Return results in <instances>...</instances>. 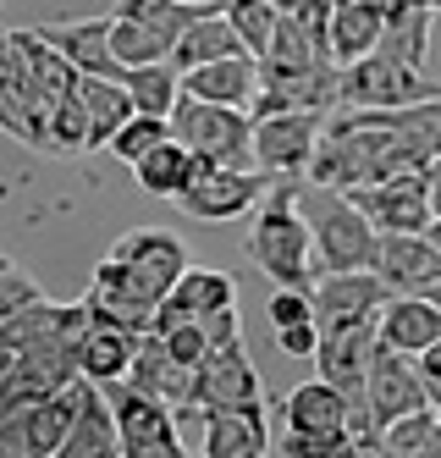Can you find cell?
Instances as JSON below:
<instances>
[{"label": "cell", "mask_w": 441, "mask_h": 458, "mask_svg": "<svg viewBox=\"0 0 441 458\" xmlns=\"http://www.w3.org/2000/svg\"><path fill=\"white\" fill-rule=\"evenodd\" d=\"M243 254L276 282V287H310L326 276L320 266V249L310 233V216L298 210V177H276L265 193V205L254 210V226L243 238Z\"/></svg>", "instance_id": "1"}, {"label": "cell", "mask_w": 441, "mask_h": 458, "mask_svg": "<svg viewBox=\"0 0 441 458\" xmlns=\"http://www.w3.org/2000/svg\"><path fill=\"white\" fill-rule=\"evenodd\" d=\"M298 210L310 216V233H315L326 271H376L381 226L353 205L348 188L320 182V177H298Z\"/></svg>", "instance_id": "2"}, {"label": "cell", "mask_w": 441, "mask_h": 458, "mask_svg": "<svg viewBox=\"0 0 441 458\" xmlns=\"http://www.w3.org/2000/svg\"><path fill=\"white\" fill-rule=\"evenodd\" d=\"M172 133L193 155H210L216 166H259L254 160V111H243V106H216V100H199V94H182L172 111Z\"/></svg>", "instance_id": "3"}, {"label": "cell", "mask_w": 441, "mask_h": 458, "mask_svg": "<svg viewBox=\"0 0 441 458\" xmlns=\"http://www.w3.org/2000/svg\"><path fill=\"white\" fill-rule=\"evenodd\" d=\"M420 100H441V83H430L414 61H403L392 50H369L353 67H343V106L359 111H403Z\"/></svg>", "instance_id": "4"}, {"label": "cell", "mask_w": 441, "mask_h": 458, "mask_svg": "<svg viewBox=\"0 0 441 458\" xmlns=\"http://www.w3.org/2000/svg\"><path fill=\"white\" fill-rule=\"evenodd\" d=\"M111 403H116V425H122V458H177L182 447V420L172 414V403L160 392L139 386V381H106Z\"/></svg>", "instance_id": "5"}, {"label": "cell", "mask_w": 441, "mask_h": 458, "mask_svg": "<svg viewBox=\"0 0 441 458\" xmlns=\"http://www.w3.org/2000/svg\"><path fill=\"white\" fill-rule=\"evenodd\" d=\"M78 370V348H55V343H33V348H0V409H22L66 392Z\"/></svg>", "instance_id": "6"}, {"label": "cell", "mask_w": 441, "mask_h": 458, "mask_svg": "<svg viewBox=\"0 0 441 458\" xmlns=\"http://www.w3.org/2000/svg\"><path fill=\"white\" fill-rule=\"evenodd\" d=\"M326 111H276L254 116V160L270 177H310L315 155L326 144Z\"/></svg>", "instance_id": "7"}, {"label": "cell", "mask_w": 441, "mask_h": 458, "mask_svg": "<svg viewBox=\"0 0 441 458\" xmlns=\"http://www.w3.org/2000/svg\"><path fill=\"white\" fill-rule=\"evenodd\" d=\"M78 381L66 392H55V398L22 403V409H0V453L6 458H61L66 431H72V414H78Z\"/></svg>", "instance_id": "8"}, {"label": "cell", "mask_w": 441, "mask_h": 458, "mask_svg": "<svg viewBox=\"0 0 441 458\" xmlns=\"http://www.w3.org/2000/svg\"><path fill=\"white\" fill-rule=\"evenodd\" d=\"M353 205L381 226V233H425L436 221V205H430V177L425 166H403L381 182H359L348 188Z\"/></svg>", "instance_id": "9"}, {"label": "cell", "mask_w": 441, "mask_h": 458, "mask_svg": "<svg viewBox=\"0 0 441 458\" xmlns=\"http://www.w3.org/2000/svg\"><path fill=\"white\" fill-rule=\"evenodd\" d=\"M270 172L259 166H210L205 177H193L188 193H177V210L193 221H237V216H254L270 193Z\"/></svg>", "instance_id": "10"}, {"label": "cell", "mask_w": 441, "mask_h": 458, "mask_svg": "<svg viewBox=\"0 0 441 458\" xmlns=\"http://www.w3.org/2000/svg\"><path fill=\"white\" fill-rule=\"evenodd\" d=\"M386 299H392V287L381 271H326L315 282V320H320V332L364 326V320H381Z\"/></svg>", "instance_id": "11"}, {"label": "cell", "mask_w": 441, "mask_h": 458, "mask_svg": "<svg viewBox=\"0 0 441 458\" xmlns=\"http://www.w3.org/2000/svg\"><path fill=\"white\" fill-rule=\"evenodd\" d=\"M265 398V381L254 370V359L243 348V337L216 343L210 359L199 365V392H193V409H182L177 420H199L205 409H226V403H254Z\"/></svg>", "instance_id": "12"}, {"label": "cell", "mask_w": 441, "mask_h": 458, "mask_svg": "<svg viewBox=\"0 0 441 458\" xmlns=\"http://www.w3.org/2000/svg\"><path fill=\"white\" fill-rule=\"evenodd\" d=\"M414 409H430V386H425V370L414 353H397V348H376V365H369V420L386 425L414 414Z\"/></svg>", "instance_id": "13"}, {"label": "cell", "mask_w": 441, "mask_h": 458, "mask_svg": "<svg viewBox=\"0 0 441 458\" xmlns=\"http://www.w3.org/2000/svg\"><path fill=\"white\" fill-rule=\"evenodd\" d=\"M199 425H205L199 453H210V458H265L270 447H276V437H270V425H265V398L205 409Z\"/></svg>", "instance_id": "14"}, {"label": "cell", "mask_w": 441, "mask_h": 458, "mask_svg": "<svg viewBox=\"0 0 441 458\" xmlns=\"http://www.w3.org/2000/svg\"><path fill=\"white\" fill-rule=\"evenodd\" d=\"M376 271L392 293H430L441 282V249L430 233H381Z\"/></svg>", "instance_id": "15"}, {"label": "cell", "mask_w": 441, "mask_h": 458, "mask_svg": "<svg viewBox=\"0 0 441 458\" xmlns=\"http://www.w3.org/2000/svg\"><path fill=\"white\" fill-rule=\"evenodd\" d=\"M122 453V425H116V403L99 381H78V414H72V431H66L61 458H111Z\"/></svg>", "instance_id": "16"}, {"label": "cell", "mask_w": 441, "mask_h": 458, "mask_svg": "<svg viewBox=\"0 0 441 458\" xmlns=\"http://www.w3.org/2000/svg\"><path fill=\"white\" fill-rule=\"evenodd\" d=\"M221 304H237L232 276H226V271H210V266H188V271L177 276V287L160 299L149 332H172V326L199 320V315H210V310H221Z\"/></svg>", "instance_id": "17"}, {"label": "cell", "mask_w": 441, "mask_h": 458, "mask_svg": "<svg viewBox=\"0 0 441 458\" xmlns=\"http://www.w3.org/2000/svg\"><path fill=\"white\" fill-rule=\"evenodd\" d=\"M111 28H116V12H111V17H72V22H45L39 34H45L50 45H61V50L72 55L83 72H99V78H127V67L116 61V45H111Z\"/></svg>", "instance_id": "18"}, {"label": "cell", "mask_w": 441, "mask_h": 458, "mask_svg": "<svg viewBox=\"0 0 441 458\" xmlns=\"http://www.w3.org/2000/svg\"><path fill=\"white\" fill-rule=\"evenodd\" d=\"M139 337L144 332H132V326H122V320H89V332L78 337V370L89 376V381H122V376H132V359H139Z\"/></svg>", "instance_id": "19"}, {"label": "cell", "mask_w": 441, "mask_h": 458, "mask_svg": "<svg viewBox=\"0 0 441 458\" xmlns=\"http://www.w3.org/2000/svg\"><path fill=\"white\" fill-rule=\"evenodd\" d=\"M381 343L397 353H425L441 343V304L430 293H392L381 310Z\"/></svg>", "instance_id": "20"}, {"label": "cell", "mask_w": 441, "mask_h": 458, "mask_svg": "<svg viewBox=\"0 0 441 458\" xmlns=\"http://www.w3.org/2000/svg\"><path fill=\"white\" fill-rule=\"evenodd\" d=\"M116 259H127L132 271H139L160 299L177 287V276L188 271V249H182V238L177 233H155V226H144V233H127V238H116V249H111Z\"/></svg>", "instance_id": "21"}, {"label": "cell", "mask_w": 441, "mask_h": 458, "mask_svg": "<svg viewBox=\"0 0 441 458\" xmlns=\"http://www.w3.org/2000/svg\"><path fill=\"white\" fill-rule=\"evenodd\" d=\"M182 94H199V100L216 106H254L259 94V55H226V61H205V67L182 72Z\"/></svg>", "instance_id": "22"}, {"label": "cell", "mask_w": 441, "mask_h": 458, "mask_svg": "<svg viewBox=\"0 0 441 458\" xmlns=\"http://www.w3.org/2000/svg\"><path fill=\"white\" fill-rule=\"evenodd\" d=\"M287 431H353V403L343 386H331L326 376L293 386V398L282 403Z\"/></svg>", "instance_id": "23"}, {"label": "cell", "mask_w": 441, "mask_h": 458, "mask_svg": "<svg viewBox=\"0 0 441 458\" xmlns=\"http://www.w3.org/2000/svg\"><path fill=\"white\" fill-rule=\"evenodd\" d=\"M381 39H386V0H336V12H331L336 67H353L359 55L381 50Z\"/></svg>", "instance_id": "24"}, {"label": "cell", "mask_w": 441, "mask_h": 458, "mask_svg": "<svg viewBox=\"0 0 441 458\" xmlns=\"http://www.w3.org/2000/svg\"><path fill=\"white\" fill-rule=\"evenodd\" d=\"M226 55H254V50H249V39L237 34V22H232L221 6H216V12H205V17H193V22L182 28L177 50H172L177 72H188V67H205V61H226Z\"/></svg>", "instance_id": "25"}, {"label": "cell", "mask_w": 441, "mask_h": 458, "mask_svg": "<svg viewBox=\"0 0 441 458\" xmlns=\"http://www.w3.org/2000/svg\"><path fill=\"white\" fill-rule=\"evenodd\" d=\"M132 177H139V188L149 193V199H177V193H188L193 177H199V155L172 133V139H160L139 166H132Z\"/></svg>", "instance_id": "26"}, {"label": "cell", "mask_w": 441, "mask_h": 458, "mask_svg": "<svg viewBox=\"0 0 441 458\" xmlns=\"http://www.w3.org/2000/svg\"><path fill=\"white\" fill-rule=\"evenodd\" d=\"M78 100L89 106V133H94V149H111V139L122 133V122L139 111L132 89L122 78H99V72H83L78 78Z\"/></svg>", "instance_id": "27"}, {"label": "cell", "mask_w": 441, "mask_h": 458, "mask_svg": "<svg viewBox=\"0 0 441 458\" xmlns=\"http://www.w3.org/2000/svg\"><path fill=\"white\" fill-rule=\"evenodd\" d=\"M430 12H436V0H397V6H386V39H381V50L425 67V55H430Z\"/></svg>", "instance_id": "28"}, {"label": "cell", "mask_w": 441, "mask_h": 458, "mask_svg": "<svg viewBox=\"0 0 441 458\" xmlns=\"http://www.w3.org/2000/svg\"><path fill=\"white\" fill-rule=\"evenodd\" d=\"M381 453H392V458H441V409L430 403V409L392 420L381 431Z\"/></svg>", "instance_id": "29"}, {"label": "cell", "mask_w": 441, "mask_h": 458, "mask_svg": "<svg viewBox=\"0 0 441 458\" xmlns=\"http://www.w3.org/2000/svg\"><path fill=\"white\" fill-rule=\"evenodd\" d=\"M132 89V100H139V111L149 116H172L177 100H182V72H177V61H149V67H127L122 78Z\"/></svg>", "instance_id": "30"}, {"label": "cell", "mask_w": 441, "mask_h": 458, "mask_svg": "<svg viewBox=\"0 0 441 458\" xmlns=\"http://www.w3.org/2000/svg\"><path fill=\"white\" fill-rule=\"evenodd\" d=\"M111 45H116V61L122 67H149V61H172L177 39L160 34V28L139 22V17H122L116 12V28H111Z\"/></svg>", "instance_id": "31"}, {"label": "cell", "mask_w": 441, "mask_h": 458, "mask_svg": "<svg viewBox=\"0 0 441 458\" xmlns=\"http://www.w3.org/2000/svg\"><path fill=\"white\" fill-rule=\"evenodd\" d=\"M221 12L237 22V34L249 39V50L254 55H265L270 50V39H276V28H282V0H221Z\"/></svg>", "instance_id": "32"}, {"label": "cell", "mask_w": 441, "mask_h": 458, "mask_svg": "<svg viewBox=\"0 0 441 458\" xmlns=\"http://www.w3.org/2000/svg\"><path fill=\"white\" fill-rule=\"evenodd\" d=\"M160 139H172V116H149V111H132L122 122V133L111 139V155L122 160V166H139V160L160 144Z\"/></svg>", "instance_id": "33"}, {"label": "cell", "mask_w": 441, "mask_h": 458, "mask_svg": "<svg viewBox=\"0 0 441 458\" xmlns=\"http://www.w3.org/2000/svg\"><path fill=\"white\" fill-rule=\"evenodd\" d=\"M116 12H122V17H139V22H149V28H160V34H172V39H182V28H188L193 17L216 12V6H182V0H116Z\"/></svg>", "instance_id": "34"}, {"label": "cell", "mask_w": 441, "mask_h": 458, "mask_svg": "<svg viewBox=\"0 0 441 458\" xmlns=\"http://www.w3.org/2000/svg\"><path fill=\"white\" fill-rule=\"evenodd\" d=\"M270 453H282V458H336V453H359V431H282Z\"/></svg>", "instance_id": "35"}, {"label": "cell", "mask_w": 441, "mask_h": 458, "mask_svg": "<svg viewBox=\"0 0 441 458\" xmlns=\"http://www.w3.org/2000/svg\"><path fill=\"white\" fill-rule=\"evenodd\" d=\"M39 299H45V287L33 282L17 259H6V266H0V320H6V315H22L28 304H39Z\"/></svg>", "instance_id": "36"}, {"label": "cell", "mask_w": 441, "mask_h": 458, "mask_svg": "<svg viewBox=\"0 0 441 458\" xmlns=\"http://www.w3.org/2000/svg\"><path fill=\"white\" fill-rule=\"evenodd\" d=\"M165 337V348H172V359H182V365H205L210 359V332H205V320H182V326H172V332H160Z\"/></svg>", "instance_id": "37"}, {"label": "cell", "mask_w": 441, "mask_h": 458, "mask_svg": "<svg viewBox=\"0 0 441 458\" xmlns=\"http://www.w3.org/2000/svg\"><path fill=\"white\" fill-rule=\"evenodd\" d=\"M320 343H326V332H320L315 315H310V320H293V326H276V348H282L287 359H315Z\"/></svg>", "instance_id": "38"}, {"label": "cell", "mask_w": 441, "mask_h": 458, "mask_svg": "<svg viewBox=\"0 0 441 458\" xmlns=\"http://www.w3.org/2000/svg\"><path fill=\"white\" fill-rule=\"evenodd\" d=\"M270 326H293V320H310L315 315V293L310 287H276V299L265 304Z\"/></svg>", "instance_id": "39"}, {"label": "cell", "mask_w": 441, "mask_h": 458, "mask_svg": "<svg viewBox=\"0 0 441 458\" xmlns=\"http://www.w3.org/2000/svg\"><path fill=\"white\" fill-rule=\"evenodd\" d=\"M425 177H430V205H436V216H441V155L425 166Z\"/></svg>", "instance_id": "40"}, {"label": "cell", "mask_w": 441, "mask_h": 458, "mask_svg": "<svg viewBox=\"0 0 441 458\" xmlns=\"http://www.w3.org/2000/svg\"><path fill=\"white\" fill-rule=\"evenodd\" d=\"M425 233H430V238H436V249H441V216H436V221L425 226Z\"/></svg>", "instance_id": "41"}, {"label": "cell", "mask_w": 441, "mask_h": 458, "mask_svg": "<svg viewBox=\"0 0 441 458\" xmlns=\"http://www.w3.org/2000/svg\"><path fill=\"white\" fill-rule=\"evenodd\" d=\"M182 6H221V0H182Z\"/></svg>", "instance_id": "42"}, {"label": "cell", "mask_w": 441, "mask_h": 458, "mask_svg": "<svg viewBox=\"0 0 441 458\" xmlns=\"http://www.w3.org/2000/svg\"><path fill=\"white\" fill-rule=\"evenodd\" d=\"M430 299H436V304H441V282H436V287H430Z\"/></svg>", "instance_id": "43"}]
</instances>
